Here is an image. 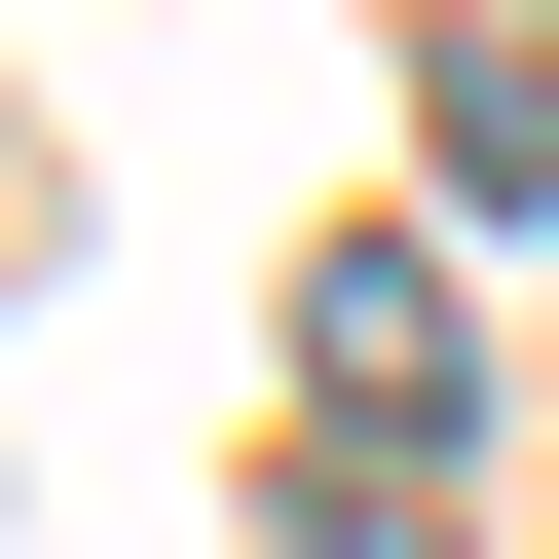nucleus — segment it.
<instances>
[{
    "instance_id": "obj_1",
    "label": "nucleus",
    "mask_w": 559,
    "mask_h": 559,
    "mask_svg": "<svg viewBox=\"0 0 559 559\" xmlns=\"http://www.w3.org/2000/svg\"><path fill=\"white\" fill-rule=\"evenodd\" d=\"M299 373H336V559H411V522H448V448H485L448 261H336V299H299Z\"/></svg>"
}]
</instances>
